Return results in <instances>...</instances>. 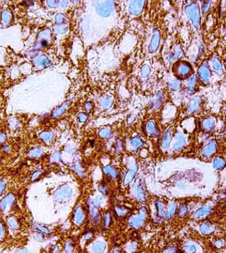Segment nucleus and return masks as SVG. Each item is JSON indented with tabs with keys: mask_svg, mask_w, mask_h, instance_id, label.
<instances>
[{
	"mask_svg": "<svg viewBox=\"0 0 226 253\" xmlns=\"http://www.w3.org/2000/svg\"><path fill=\"white\" fill-rule=\"evenodd\" d=\"M185 13L189 20L196 30L201 27V10L199 4L196 1H191L185 7Z\"/></svg>",
	"mask_w": 226,
	"mask_h": 253,
	"instance_id": "f257e3e1",
	"label": "nucleus"
},
{
	"mask_svg": "<svg viewBox=\"0 0 226 253\" xmlns=\"http://www.w3.org/2000/svg\"><path fill=\"white\" fill-rule=\"evenodd\" d=\"M173 71L179 79H188L193 75L194 70L191 63L185 61H181L175 63L173 67Z\"/></svg>",
	"mask_w": 226,
	"mask_h": 253,
	"instance_id": "f03ea898",
	"label": "nucleus"
},
{
	"mask_svg": "<svg viewBox=\"0 0 226 253\" xmlns=\"http://www.w3.org/2000/svg\"><path fill=\"white\" fill-rule=\"evenodd\" d=\"M212 71L210 65L207 60H204L200 63L198 69L197 77L200 83L204 84H208L212 79Z\"/></svg>",
	"mask_w": 226,
	"mask_h": 253,
	"instance_id": "7ed1b4c3",
	"label": "nucleus"
},
{
	"mask_svg": "<svg viewBox=\"0 0 226 253\" xmlns=\"http://www.w3.org/2000/svg\"><path fill=\"white\" fill-rule=\"evenodd\" d=\"M202 99L200 96H196L190 100L187 107V113L188 115H192L198 112L201 109Z\"/></svg>",
	"mask_w": 226,
	"mask_h": 253,
	"instance_id": "20e7f679",
	"label": "nucleus"
},
{
	"mask_svg": "<svg viewBox=\"0 0 226 253\" xmlns=\"http://www.w3.org/2000/svg\"><path fill=\"white\" fill-rule=\"evenodd\" d=\"M113 2L99 1L97 5V11L99 15L107 17L113 12Z\"/></svg>",
	"mask_w": 226,
	"mask_h": 253,
	"instance_id": "39448f33",
	"label": "nucleus"
},
{
	"mask_svg": "<svg viewBox=\"0 0 226 253\" xmlns=\"http://www.w3.org/2000/svg\"><path fill=\"white\" fill-rule=\"evenodd\" d=\"M209 64L210 65L212 71H214L217 75H223V67L222 62L216 54H214L211 57Z\"/></svg>",
	"mask_w": 226,
	"mask_h": 253,
	"instance_id": "423d86ee",
	"label": "nucleus"
},
{
	"mask_svg": "<svg viewBox=\"0 0 226 253\" xmlns=\"http://www.w3.org/2000/svg\"><path fill=\"white\" fill-rule=\"evenodd\" d=\"M146 217V210L145 208H142L140 210V212L138 216L132 217L130 219L129 222L131 226L135 227V228H139L142 226L144 223V221Z\"/></svg>",
	"mask_w": 226,
	"mask_h": 253,
	"instance_id": "0eeeda50",
	"label": "nucleus"
},
{
	"mask_svg": "<svg viewBox=\"0 0 226 253\" xmlns=\"http://www.w3.org/2000/svg\"><path fill=\"white\" fill-rule=\"evenodd\" d=\"M89 204V214L91 218V221L94 224H98L101 221V216L99 214V212L97 210V207L95 205L93 202L91 200H89L88 202Z\"/></svg>",
	"mask_w": 226,
	"mask_h": 253,
	"instance_id": "6e6552de",
	"label": "nucleus"
},
{
	"mask_svg": "<svg viewBox=\"0 0 226 253\" xmlns=\"http://www.w3.org/2000/svg\"><path fill=\"white\" fill-rule=\"evenodd\" d=\"M200 83L197 75H193L187 79V90L188 93L193 94L198 86V83Z\"/></svg>",
	"mask_w": 226,
	"mask_h": 253,
	"instance_id": "1a4fd4ad",
	"label": "nucleus"
},
{
	"mask_svg": "<svg viewBox=\"0 0 226 253\" xmlns=\"http://www.w3.org/2000/svg\"><path fill=\"white\" fill-rule=\"evenodd\" d=\"M160 37L161 36H160L159 31L156 30L153 32V36H152L150 44L149 46V50L151 53H154L157 51L159 45Z\"/></svg>",
	"mask_w": 226,
	"mask_h": 253,
	"instance_id": "9d476101",
	"label": "nucleus"
},
{
	"mask_svg": "<svg viewBox=\"0 0 226 253\" xmlns=\"http://www.w3.org/2000/svg\"><path fill=\"white\" fill-rule=\"evenodd\" d=\"M217 151V144L214 141L208 142V144L205 145L202 150V154L206 157L210 156L216 152Z\"/></svg>",
	"mask_w": 226,
	"mask_h": 253,
	"instance_id": "9b49d317",
	"label": "nucleus"
},
{
	"mask_svg": "<svg viewBox=\"0 0 226 253\" xmlns=\"http://www.w3.org/2000/svg\"><path fill=\"white\" fill-rule=\"evenodd\" d=\"M71 195H72V191H71V189L69 186H67V185L62 186L60 189H59L56 193V197L61 198V199L69 198L71 197Z\"/></svg>",
	"mask_w": 226,
	"mask_h": 253,
	"instance_id": "f8f14e48",
	"label": "nucleus"
},
{
	"mask_svg": "<svg viewBox=\"0 0 226 253\" xmlns=\"http://www.w3.org/2000/svg\"><path fill=\"white\" fill-rule=\"evenodd\" d=\"M143 1H134L131 3L129 9L131 13L134 15H139L142 11Z\"/></svg>",
	"mask_w": 226,
	"mask_h": 253,
	"instance_id": "ddd939ff",
	"label": "nucleus"
},
{
	"mask_svg": "<svg viewBox=\"0 0 226 253\" xmlns=\"http://www.w3.org/2000/svg\"><path fill=\"white\" fill-rule=\"evenodd\" d=\"M186 144V138L182 134H178L176 136V141L173 144V148L178 151L183 148Z\"/></svg>",
	"mask_w": 226,
	"mask_h": 253,
	"instance_id": "4468645a",
	"label": "nucleus"
},
{
	"mask_svg": "<svg viewBox=\"0 0 226 253\" xmlns=\"http://www.w3.org/2000/svg\"><path fill=\"white\" fill-rule=\"evenodd\" d=\"M202 127L206 131H210L213 128H214L215 126V121L214 119L211 117H206L203 119L202 123Z\"/></svg>",
	"mask_w": 226,
	"mask_h": 253,
	"instance_id": "2eb2a0df",
	"label": "nucleus"
},
{
	"mask_svg": "<svg viewBox=\"0 0 226 253\" xmlns=\"http://www.w3.org/2000/svg\"><path fill=\"white\" fill-rule=\"evenodd\" d=\"M84 219V213L83 209L80 206L76 208L75 213H74V216H73V220L75 222L76 224L79 225L83 222Z\"/></svg>",
	"mask_w": 226,
	"mask_h": 253,
	"instance_id": "dca6fc26",
	"label": "nucleus"
},
{
	"mask_svg": "<svg viewBox=\"0 0 226 253\" xmlns=\"http://www.w3.org/2000/svg\"><path fill=\"white\" fill-rule=\"evenodd\" d=\"M200 230L201 233L204 235H208V234L214 232L215 230V226L209 223H202L200 226Z\"/></svg>",
	"mask_w": 226,
	"mask_h": 253,
	"instance_id": "f3484780",
	"label": "nucleus"
},
{
	"mask_svg": "<svg viewBox=\"0 0 226 253\" xmlns=\"http://www.w3.org/2000/svg\"><path fill=\"white\" fill-rule=\"evenodd\" d=\"M147 132L150 134L151 136H157L159 134V130H158L157 126H156L155 123L153 121H149L146 126Z\"/></svg>",
	"mask_w": 226,
	"mask_h": 253,
	"instance_id": "a211bd4d",
	"label": "nucleus"
},
{
	"mask_svg": "<svg viewBox=\"0 0 226 253\" xmlns=\"http://www.w3.org/2000/svg\"><path fill=\"white\" fill-rule=\"evenodd\" d=\"M171 140H172L171 132L170 130H167V131L164 134V135L162 138L161 146L164 149L167 148L169 146L171 142Z\"/></svg>",
	"mask_w": 226,
	"mask_h": 253,
	"instance_id": "6ab92c4d",
	"label": "nucleus"
},
{
	"mask_svg": "<svg viewBox=\"0 0 226 253\" xmlns=\"http://www.w3.org/2000/svg\"><path fill=\"white\" fill-rule=\"evenodd\" d=\"M105 248H106V244L105 242L101 241L96 242L92 246V250L95 253L104 252Z\"/></svg>",
	"mask_w": 226,
	"mask_h": 253,
	"instance_id": "aec40b11",
	"label": "nucleus"
},
{
	"mask_svg": "<svg viewBox=\"0 0 226 253\" xmlns=\"http://www.w3.org/2000/svg\"><path fill=\"white\" fill-rule=\"evenodd\" d=\"M210 210L208 208H202L198 209L193 215L194 218H199L200 217L207 216L210 214Z\"/></svg>",
	"mask_w": 226,
	"mask_h": 253,
	"instance_id": "412c9836",
	"label": "nucleus"
},
{
	"mask_svg": "<svg viewBox=\"0 0 226 253\" xmlns=\"http://www.w3.org/2000/svg\"><path fill=\"white\" fill-rule=\"evenodd\" d=\"M137 168H135L134 166V167L131 168L128 171L127 173H126L125 177H124V183L126 184H128V183H130L131 181L133 180V178L135 176V174H136V170H137Z\"/></svg>",
	"mask_w": 226,
	"mask_h": 253,
	"instance_id": "4be33fe9",
	"label": "nucleus"
},
{
	"mask_svg": "<svg viewBox=\"0 0 226 253\" xmlns=\"http://www.w3.org/2000/svg\"><path fill=\"white\" fill-rule=\"evenodd\" d=\"M135 193H136V197L138 198V200L143 201L145 199L144 192H143L141 185L140 183H136L135 185Z\"/></svg>",
	"mask_w": 226,
	"mask_h": 253,
	"instance_id": "5701e85b",
	"label": "nucleus"
},
{
	"mask_svg": "<svg viewBox=\"0 0 226 253\" xmlns=\"http://www.w3.org/2000/svg\"><path fill=\"white\" fill-rule=\"evenodd\" d=\"M226 162L222 158H216L213 162V166L217 170H221L225 166Z\"/></svg>",
	"mask_w": 226,
	"mask_h": 253,
	"instance_id": "b1692460",
	"label": "nucleus"
},
{
	"mask_svg": "<svg viewBox=\"0 0 226 253\" xmlns=\"http://www.w3.org/2000/svg\"><path fill=\"white\" fill-rule=\"evenodd\" d=\"M104 173L107 175H110L112 177L116 178L117 176V172L113 167L111 166H107L103 169Z\"/></svg>",
	"mask_w": 226,
	"mask_h": 253,
	"instance_id": "393cba45",
	"label": "nucleus"
},
{
	"mask_svg": "<svg viewBox=\"0 0 226 253\" xmlns=\"http://www.w3.org/2000/svg\"><path fill=\"white\" fill-rule=\"evenodd\" d=\"M212 3L213 1H210L202 2L201 5V11L204 14L207 13L210 11V9H212Z\"/></svg>",
	"mask_w": 226,
	"mask_h": 253,
	"instance_id": "a878e982",
	"label": "nucleus"
},
{
	"mask_svg": "<svg viewBox=\"0 0 226 253\" xmlns=\"http://www.w3.org/2000/svg\"><path fill=\"white\" fill-rule=\"evenodd\" d=\"M177 209V205L174 203L171 204L169 210L165 212V218H170L173 214H175V211Z\"/></svg>",
	"mask_w": 226,
	"mask_h": 253,
	"instance_id": "bb28decb",
	"label": "nucleus"
},
{
	"mask_svg": "<svg viewBox=\"0 0 226 253\" xmlns=\"http://www.w3.org/2000/svg\"><path fill=\"white\" fill-rule=\"evenodd\" d=\"M130 144L132 148L136 150L142 145V142L139 138H135L130 140Z\"/></svg>",
	"mask_w": 226,
	"mask_h": 253,
	"instance_id": "cd10ccee",
	"label": "nucleus"
},
{
	"mask_svg": "<svg viewBox=\"0 0 226 253\" xmlns=\"http://www.w3.org/2000/svg\"><path fill=\"white\" fill-rule=\"evenodd\" d=\"M111 132L109 128H103L99 131V136L102 138H107L111 136Z\"/></svg>",
	"mask_w": 226,
	"mask_h": 253,
	"instance_id": "c85d7f7f",
	"label": "nucleus"
},
{
	"mask_svg": "<svg viewBox=\"0 0 226 253\" xmlns=\"http://www.w3.org/2000/svg\"><path fill=\"white\" fill-rule=\"evenodd\" d=\"M187 212L188 210L187 206L185 204H181L179 210V216L181 218H183L187 214Z\"/></svg>",
	"mask_w": 226,
	"mask_h": 253,
	"instance_id": "c756f323",
	"label": "nucleus"
},
{
	"mask_svg": "<svg viewBox=\"0 0 226 253\" xmlns=\"http://www.w3.org/2000/svg\"><path fill=\"white\" fill-rule=\"evenodd\" d=\"M181 83L179 81H172L169 84L170 89L172 90H174V91L179 90V88H181Z\"/></svg>",
	"mask_w": 226,
	"mask_h": 253,
	"instance_id": "7c9ffc66",
	"label": "nucleus"
},
{
	"mask_svg": "<svg viewBox=\"0 0 226 253\" xmlns=\"http://www.w3.org/2000/svg\"><path fill=\"white\" fill-rule=\"evenodd\" d=\"M149 73H150V68H149V67L147 65H144V66L142 67V69H141V71L142 77H147V76L149 75Z\"/></svg>",
	"mask_w": 226,
	"mask_h": 253,
	"instance_id": "2f4dec72",
	"label": "nucleus"
},
{
	"mask_svg": "<svg viewBox=\"0 0 226 253\" xmlns=\"http://www.w3.org/2000/svg\"><path fill=\"white\" fill-rule=\"evenodd\" d=\"M73 251V246L71 242H67L65 246L64 253H72Z\"/></svg>",
	"mask_w": 226,
	"mask_h": 253,
	"instance_id": "473e14b6",
	"label": "nucleus"
},
{
	"mask_svg": "<svg viewBox=\"0 0 226 253\" xmlns=\"http://www.w3.org/2000/svg\"><path fill=\"white\" fill-rule=\"evenodd\" d=\"M116 212L117 213V214L120 216H124L127 213V210L125 208H122V207H116L115 208Z\"/></svg>",
	"mask_w": 226,
	"mask_h": 253,
	"instance_id": "72a5a7b5",
	"label": "nucleus"
},
{
	"mask_svg": "<svg viewBox=\"0 0 226 253\" xmlns=\"http://www.w3.org/2000/svg\"><path fill=\"white\" fill-rule=\"evenodd\" d=\"M111 217L109 212H107L104 216V225L105 227H108L111 223Z\"/></svg>",
	"mask_w": 226,
	"mask_h": 253,
	"instance_id": "f704fd0d",
	"label": "nucleus"
},
{
	"mask_svg": "<svg viewBox=\"0 0 226 253\" xmlns=\"http://www.w3.org/2000/svg\"><path fill=\"white\" fill-rule=\"evenodd\" d=\"M112 103H113L112 98H110V97H106V98H104V100L102 102V105L103 107H108L112 104Z\"/></svg>",
	"mask_w": 226,
	"mask_h": 253,
	"instance_id": "c9c22d12",
	"label": "nucleus"
},
{
	"mask_svg": "<svg viewBox=\"0 0 226 253\" xmlns=\"http://www.w3.org/2000/svg\"><path fill=\"white\" fill-rule=\"evenodd\" d=\"M157 208L158 215H159L160 217H165V212L163 210V205L160 203V202H157Z\"/></svg>",
	"mask_w": 226,
	"mask_h": 253,
	"instance_id": "e433bc0d",
	"label": "nucleus"
},
{
	"mask_svg": "<svg viewBox=\"0 0 226 253\" xmlns=\"http://www.w3.org/2000/svg\"><path fill=\"white\" fill-rule=\"evenodd\" d=\"M69 104H70V103H69V102H67L65 103V104L63 105L62 107H60V108H59V109H58V111H57L56 112V114L57 115H60L62 114V113L64 111L65 109H66L67 107L69 106Z\"/></svg>",
	"mask_w": 226,
	"mask_h": 253,
	"instance_id": "4c0bfd02",
	"label": "nucleus"
},
{
	"mask_svg": "<svg viewBox=\"0 0 226 253\" xmlns=\"http://www.w3.org/2000/svg\"><path fill=\"white\" fill-rule=\"evenodd\" d=\"M162 100H163L162 95L161 94L158 95L157 97V99H156L155 104H154V107H155V109H157L160 107V105H161V102H162Z\"/></svg>",
	"mask_w": 226,
	"mask_h": 253,
	"instance_id": "58836bf2",
	"label": "nucleus"
},
{
	"mask_svg": "<svg viewBox=\"0 0 226 253\" xmlns=\"http://www.w3.org/2000/svg\"><path fill=\"white\" fill-rule=\"evenodd\" d=\"M185 248L188 253H193L196 251V246L194 245H187L185 246Z\"/></svg>",
	"mask_w": 226,
	"mask_h": 253,
	"instance_id": "ea45409f",
	"label": "nucleus"
},
{
	"mask_svg": "<svg viewBox=\"0 0 226 253\" xmlns=\"http://www.w3.org/2000/svg\"><path fill=\"white\" fill-rule=\"evenodd\" d=\"M73 169L75 170V172L77 173L79 175H83V170L81 168V166L79 165V164H75L74 166H73Z\"/></svg>",
	"mask_w": 226,
	"mask_h": 253,
	"instance_id": "a19ab883",
	"label": "nucleus"
},
{
	"mask_svg": "<svg viewBox=\"0 0 226 253\" xmlns=\"http://www.w3.org/2000/svg\"><path fill=\"white\" fill-rule=\"evenodd\" d=\"M77 117H78V120H79V121L81 122V123L85 122L87 120V116L85 113H80V114L78 115Z\"/></svg>",
	"mask_w": 226,
	"mask_h": 253,
	"instance_id": "79ce46f5",
	"label": "nucleus"
},
{
	"mask_svg": "<svg viewBox=\"0 0 226 253\" xmlns=\"http://www.w3.org/2000/svg\"><path fill=\"white\" fill-rule=\"evenodd\" d=\"M93 202L95 205L97 207V206H99L101 204H102L103 199L101 197H97Z\"/></svg>",
	"mask_w": 226,
	"mask_h": 253,
	"instance_id": "37998d69",
	"label": "nucleus"
},
{
	"mask_svg": "<svg viewBox=\"0 0 226 253\" xmlns=\"http://www.w3.org/2000/svg\"><path fill=\"white\" fill-rule=\"evenodd\" d=\"M99 191L102 193V194H103V195H105L107 194V191H108L106 187L104 186V185H100V186L99 187Z\"/></svg>",
	"mask_w": 226,
	"mask_h": 253,
	"instance_id": "c03bdc74",
	"label": "nucleus"
},
{
	"mask_svg": "<svg viewBox=\"0 0 226 253\" xmlns=\"http://www.w3.org/2000/svg\"><path fill=\"white\" fill-rule=\"evenodd\" d=\"M85 107L86 111H90L91 109V108H92L91 103V102H87V104L85 105Z\"/></svg>",
	"mask_w": 226,
	"mask_h": 253,
	"instance_id": "a18cd8bd",
	"label": "nucleus"
},
{
	"mask_svg": "<svg viewBox=\"0 0 226 253\" xmlns=\"http://www.w3.org/2000/svg\"><path fill=\"white\" fill-rule=\"evenodd\" d=\"M215 244H216V246H217V247H220V246H221L223 244V241H219L216 242Z\"/></svg>",
	"mask_w": 226,
	"mask_h": 253,
	"instance_id": "49530a36",
	"label": "nucleus"
},
{
	"mask_svg": "<svg viewBox=\"0 0 226 253\" xmlns=\"http://www.w3.org/2000/svg\"><path fill=\"white\" fill-rule=\"evenodd\" d=\"M173 250L172 249V248H171V249L167 250L165 252V253H173Z\"/></svg>",
	"mask_w": 226,
	"mask_h": 253,
	"instance_id": "de8ad7c7",
	"label": "nucleus"
},
{
	"mask_svg": "<svg viewBox=\"0 0 226 253\" xmlns=\"http://www.w3.org/2000/svg\"><path fill=\"white\" fill-rule=\"evenodd\" d=\"M223 61H224V63L226 64V54L224 56V57H223Z\"/></svg>",
	"mask_w": 226,
	"mask_h": 253,
	"instance_id": "09e8293b",
	"label": "nucleus"
},
{
	"mask_svg": "<svg viewBox=\"0 0 226 253\" xmlns=\"http://www.w3.org/2000/svg\"><path fill=\"white\" fill-rule=\"evenodd\" d=\"M176 253H184L182 250H177V251L176 252Z\"/></svg>",
	"mask_w": 226,
	"mask_h": 253,
	"instance_id": "8fccbe9b",
	"label": "nucleus"
},
{
	"mask_svg": "<svg viewBox=\"0 0 226 253\" xmlns=\"http://www.w3.org/2000/svg\"><path fill=\"white\" fill-rule=\"evenodd\" d=\"M21 253H27V252H26V250H22L21 252Z\"/></svg>",
	"mask_w": 226,
	"mask_h": 253,
	"instance_id": "3c124183",
	"label": "nucleus"
},
{
	"mask_svg": "<svg viewBox=\"0 0 226 253\" xmlns=\"http://www.w3.org/2000/svg\"><path fill=\"white\" fill-rule=\"evenodd\" d=\"M114 253H119V252H118V251H115V252H114Z\"/></svg>",
	"mask_w": 226,
	"mask_h": 253,
	"instance_id": "603ef678",
	"label": "nucleus"
}]
</instances>
